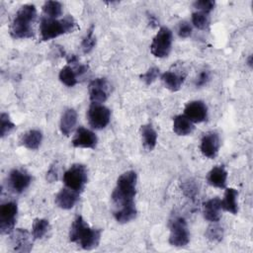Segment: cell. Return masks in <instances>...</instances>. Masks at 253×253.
<instances>
[{"label":"cell","mask_w":253,"mask_h":253,"mask_svg":"<svg viewBox=\"0 0 253 253\" xmlns=\"http://www.w3.org/2000/svg\"><path fill=\"white\" fill-rule=\"evenodd\" d=\"M136 181V173L132 170L123 173L117 180L111 198L114 206V217L120 223H126L136 216L134 205Z\"/></svg>","instance_id":"6da1fadb"},{"label":"cell","mask_w":253,"mask_h":253,"mask_svg":"<svg viewBox=\"0 0 253 253\" xmlns=\"http://www.w3.org/2000/svg\"><path fill=\"white\" fill-rule=\"evenodd\" d=\"M101 233V229L90 227L81 215H77L70 226L69 240L85 250H92L99 245Z\"/></svg>","instance_id":"7a4b0ae2"},{"label":"cell","mask_w":253,"mask_h":253,"mask_svg":"<svg viewBox=\"0 0 253 253\" xmlns=\"http://www.w3.org/2000/svg\"><path fill=\"white\" fill-rule=\"evenodd\" d=\"M37 18V9L33 4L20 7L10 26V35L14 39H30L34 37L33 23Z\"/></svg>","instance_id":"3957f363"},{"label":"cell","mask_w":253,"mask_h":253,"mask_svg":"<svg viewBox=\"0 0 253 253\" xmlns=\"http://www.w3.org/2000/svg\"><path fill=\"white\" fill-rule=\"evenodd\" d=\"M77 22L71 15H67L62 19H52L42 17L40 24V33L42 41H48L58 36L73 33L79 30Z\"/></svg>","instance_id":"277c9868"},{"label":"cell","mask_w":253,"mask_h":253,"mask_svg":"<svg viewBox=\"0 0 253 253\" xmlns=\"http://www.w3.org/2000/svg\"><path fill=\"white\" fill-rule=\"evenodd\" d=\"M62 180L66 188L81 193L88 181L87 168L83 164H73L64 172Z\"/></svg>","instance_id":"5b68a950"},{"label":"cell","mask_w":253,"mask_h":253,"mask_svg":"<svg viewBox=\"0 0 253 253\" xmlns=\"http://www.w3.org/2000/svg\"><path fill=\"white\" fill-rule=\"evenodd\" d=\"M173 42L172 32L167 27H161L150 44L151 53L158 58H163L168 56L171 50Z\"/></svg>","instance_id":"8992f818"},{"label":"cell","mask_w":253,"mask_h":253,"mask_svg":"<svg viewBox=\"0 0 253 253\" xmlns=\"http://www.w3.org/2000/svg\"><path fill=\"white\" fill-rule=\"evenodd\" d=\"M190 241V233L184 217L176 216L170 221L169 243L175 247H184Z\"/></svg>","instance_id":"52a82bcc"},{"label":"cell","mask_w":253,"mask_h":253,"mask_svg":"<svg viewBox=\"0 0 253 253\" xmlns=\"http://www.w3.org/2000/svg\"><path fill=\"white\" fill-rule=\"evenodd\" d=\"M87 119L93 128L102 129L110 123L111 111L102 104L91 103L87 112Z\"/></svg>","instance_id":"ba28073f"},{"label":"cell","mask_w":253,"mask_h":253,"mask_svg":"<svg viewBox=\"0 0 253 253\" xmlns=\"http://www.w3.org/2000/svg\"><path fill=\"white\" fill-rule=\"evenodd\" d=\"M18 206L15 202H6L0 207V231L3 234L11 233L17 219Z\"/></svg>","instance_id":"9c48e42d"},{"label":"cell","mask_w":253,"mask_h":253,"mask_svg":"<svg viewBox=\"0 0 253 253\" xmlns=\"http://www.w3.org/2000/svg\"><path fill=\"white\" fill-rule=\"evenodd\" d=\"M89 97L92 103L105 102L110 94V84L106 78H96L88 86Z\"/></svg>","instance_id":"30bf717a"},{"label":"cell","mask_w":253,"mask_h":253,"mask_svg":"<svg viewBox=\"0 0 253 253\" xmlns=\"http://www.w3.org/2000/svg\"><path fill=\"white\" fill-rule=\"evenodd\" d=\"M32 176L22 169H13L10 171L8 176V185L10 189L17 193L21 194L24 192L31 184Z\"/></svg>","instance_id":"8fae6325"},{"label":"cell","mask_w":253,"mask_h":253,"mask_svg":"<svg viewBox=\"0 0 253 253\" xmlns=\"http://www.w3.org/2000/svg\"><path fill=\"white\" fill-rule=\"evenodd\" d=\"M184 116L192 123H202L208 119V107L203 101H191L184 108Z\"/></svg>","instance_id":"7c38bea8"},{"label":"cell","mask_w":253,"mask_h":253,"mask_svg":"<svg viewBox=\"0 0 253 253\" xmlns=\"http://www.w3.org/2000/svg\"><path fill=\"white\" fill-rule=\"evenodd\" d=\"M98 143L97 135L90 129L79 126L76 129L75 135L72 139V145L80 148H92L94 149Z\"/></svg>","instance_id":"4fadbf2b"},{"label":"cell","mask_w":253,"mask_h":253,"mask_svg":"<svg viewBox=\"0 0 253 253\" xmlns=\"http://www.w3.org/2000/svg\"><path fill=\"white\" fill-rule=\"evenodd\" d=\"M219 136L215 131H209L205 133L201 139V151L204 156L208 158H214L219 149Z\"/></svg>","instance_id":"5bb4252c"},{"label":"cell","mask_w":253,"mask_h":253,"mask_svg":"<svg viewBox=\"0 0 253 253\" xmlns=\"http://www.w3.org/2000/svg\"><path fill=\"white\" fill-rule=\"evenodd\" d=\"M11 245L16 252H30L32 243L30 241V234L26 229L17 228L11 232Z\"/></svg>","instance_id":"9a60e30c"},{"label":"cell","mask_w":253,"mask_h":253,"mask_svg":"<svg viewBox=\"0 0 253 253\" xmlns=\"http://www.w3.org/2000/svg\"><path fill=\"white\" fill-rule=\"evenodd\" d=\"M79 196L80 193L65 187L56 194L54 202L58 208L63 210H70L79 200Z\"/></svg>","instance_id":"2e32d148"},{"label":"cell","mask_w":253,"mask_h":253,"mask_svg":"<svg viewBox=\"0 0 253 253\" xmlns=\"http://www.w3.org/2000/svg\"><path fill=\"white\" fill-rule=\"evenodd\" d=\"M185 77L186 74L181 71L168 70L162 74L161 80L167 89L172 92H176L182 87L185 81Z\"/></svg>","instance_id":"e0dca14e"},{"label":"cell","mask_w":253,"mask_h":253,"mask_svg":"<svg viewBox=\"0 0 253 253\" xmlns=\"http://www.w3.org/2000/svg\"><path fill=\"white\" fill-rule=\"evenodd\" d=\"M221 205L218 198H212L203 204V212L207 220L217 222L221 216Z\"/></svg>","instance_id":"ac0fdd59"},{"label":"cell","mask_w":253,"mask_h":253,"mask_svg":"<svg viewBox=\"0 0 253 253\" xmlns=\"http://www.w3.org/2000/svg\"><path fill=\"white\" fill-rule=\"evenodd\" d=\"M226 180H227V171L222 165L214 166L207 176L208 183L215 188L223 189L226 186Z\"/></svg>","instance_id":"d6986e66"},{"label":"cell","mask_w":253,"mask_h":253,"mask_svg":"<svg viewBox=\"0 0 253 253\" xmlns=\"http://www.w3.org/2000/svg\"><path fill=\"white\" fill-rule=\"evenodd\" d=\"M77 123V113L74 109H67L61 116L59 128L63 135L68 136Z\"/></svg>","instance_id":"ffe728a7"},{"label":"cell","mask_w":253,"mask_h":253,"mask_svg":"<svg viewBox=\"0 0 253 253\" xmlns=\"http://www.w3.org/2000/svg\"><path fill=\"white\" fill-rule=\"evenodd\" d=\"M195 129L194 124L184 115H178L173 119V131L178 135H189Z\"/></svg>","instance_id":"44dd1931"},{"label":"cell","mask_w":253,"mask_h":253,"mask_svg":"<svg viewBox=\"0 0 253 253\" xmlns=\"http://www.w3.org/2000/svg\"><path fill=\"white\" fill-rule=\"evenodd\" d=\"M140 134L142 139L143 147L147 151H151L154 149L157 142V133L153 126L150 124L143 125L140 127Z\"/></svg>","instance_id":"7402d4cb"},{"label":"cell","mask_w":253,"mask_h":253,"mask_svg":"<svg viewBox=\"0 0 253 253\" xmlns=\"http://www.w3.org/2000/svg\"><path fill=\"white\" fill-rule=\"evenodd\" d=\"M238 192L233 188H227L224 193V198L222 201L220 200L221 210H224L232 214H236L238 211V206H237V199Z\"/></svg>","instance_id":"603a6c76"},{"label":"cell","mask_w":253,"mask_h":253,"mask_svg":"<svg viewBox=\"0 0 253 253\" xmlns=\"http://www.w3.org/2000/svg\"><path fill=\"white\" fill-rule=\"evenodd\" d=\"M42 140V133L39 129H30L22 135L21 143L31 150H36L40 147Z\"/></svg>","instance_id":"cb8c5ba5"},{"label":"cell","mask_w":253,"mask_h":253,"mask_svg":"<svg viewBox=\"0 0 253 253\" xmlns=\"http://www.w3.org/2000/svg\"><path fill=\"white\" fill-rule=\"evenodd\" d=\"M59 80L67 87H73L78 82V76L75 69L69 64L63 66L59 71Z\"/></svg>","instance_id":"d4e9b609"},{"label":"cell","mask_w":253,"mask_h":253,"mask_svg":"<svg viewBox=\"0 0 253 253\" xmlns=\"http://www.w3.org/2000/svg\"><path fill=\"white\" fill-rule=\"evenodd\" d=\"M49 222L44 218H36L33 222L32 234L35 239H42L49 230Z\"/></svg>","instance_id":"484cf974"},{"label":"cell","mask_w":253,"mask_h":253,"mask_svg":"<svg viewBox=\"0 0 253 253\" xmlns=\"http://www.w3.org/2000/svg\"><path fill=\"white\" fill-rule=\"evenodd\" d=\"M42 11L46 17L57 19L62 14V4L58 1H46L42 5Z\"/></svg>","instance_id":"4316f807"},{"label":"cell","mask_w":253,"mask_h":253,"mask_svg":"<svg viewBox=\"0 0 253 253\" xmlns=\"http://www.w3.org/2000/svg\"><path fill=\"white\" fill-rule=\"evenodd\" d=\"M192 23L194 26L200 30H206L210 26L209 14L198 11L192 14Z\"/></svg>","instance_id":"83f0119b"},{"label":"cell","mask_w":253,"mask_h":253,"mask_svg":"<svg viewBox=\"0 0 253 253\" xmlns=\"http://www.w3.org/2000/svg\"><path fill=\"white\" fill-rule=\"evenodd\" d=\"M96 44V38L94 36V27L91 26L88 33L84 37L82 42H81V48L84 53H89Z\"/></svg>","instance_id":"f1b7e54d"},{"label":"cell","mask_w":253,"mask_h":253,"mask_svg":"<svg viewBox=\"0 0 253 253\" xmlns=\"http://www.w3.org/2000/svg\"><path fill=\"white\" fill-rule=\"evenodd\" d=\"M206 237L212 241V242H218L222 239V236H223V229L221 226H219L218 224H212V225H210L205 233Z\"/></svg>","instance_id":"f546056e"},{"label":"cell","mask_w":253,"mask_h":253,"mask_svg":"<svg viewBox=\"0 0 253 253\" xmlns=\"http://www.w3.org/2000/svg\"><path fill=\"white\" fill-rule=\"evenodd\" d=\"M0 122H1V131H0L1 137L6 136L15 128L14 123L11 122L9 115L6 113H2L0 115Z\"/></svg>","instance_id":"4dcf8cb0"},{"label":"cell","mask_w":253,"mask_h":253,"mask_svg":"<svg viewBox=\"0 0 253 253\" xmlns=\"http://www.w3.org/2000/svg\"><path fill=\"white\" fill-rule=\"evenodd\" d=\"M158 75H159V69L154 66V67H150L144 74H141L140 78L146 85H150L156 80Z\"/></svg>","instance_id":"1f68e13d"},{"label":"cell","mask_w":253,"mask_h":253,"mask_svg":"<svg viewBox=\"0 0 253 253\" xmlns=\"http://www.w3.org/2000/svg\"><path fill=\"white\" fill-rule=\"evenodd\" d=\"M214 5H215L214 1H211V0H200L194 3V7L196 9L207 14H209L214 8Z\"/></svg>","instance_id":"d6a6232c"},{"label":"cell","mask_w":253,"mask_h":253,"mask_svg":"<svg viewBox=\"0 0 253 253\" xmlns=\"http://www.w3.org/2000/svg\"><path fill=\"white\" fill-rule=\"evenodd\" d=\"M192 34V27L190 26L189 23L187 22H182L180 23L179 25V28H178V35L180 38H188L190 37Z\"/></svg>","instance_id":"836d02e7"},{"label":"cell","mask_w":253,"mask_h":253,"mask_svg":"<svg viewBox=\"0 0 253 253\" xmlns=\"http://www.w3.org/2000/svg\"><path fill=\"white\" fill-rule=\"evenodd\" d=\"M182 189L185 193V195H187L188 197H194L197 194V186L195 183L193 182H186L183 184Z\"/></svg>","instance_id":"e575fe53"},{"label":"cell","mask_w":253,"mask_h":253,"mask_svg":"<svg viewBox=\"0 0 253 253\" xmlns=\"http://www.w3.org/2000/svg\"><path fill=\"white\" fill-rule=\"evenodd\" d=\"M209 80H210V72L207 71V70H204V71H202V72L199 74V76H198V78H197L195 84H196L197 87H202V86L206 85Z\"/></svg>","instance_id":"d590c367"},{"label":"cell","mask_w":253,"mask_h":253,"mask_svg":"<svg viewBox=\"0 0 253 253\" xmlns=\"http://www.w3.org/2000/svg\"><path fill=\"white\" fill-rule=\"evenodd\" d=\"M46 180L49 183H52L57 180V167L56 165H51L48 171L46 172Z\"/></svg>","instance_id":"8d00e7d4"},{"label":"cell","mask_w":253,"mask_h":253,"mask_svg":"<svg viewBox=\"0 0 253 253\" xmlns=\"http://www.w3.org/2000/svg\"><path fill=\"white\" fill-rule=\"evenodd\" d=\"M248 65H249V66H252V56H251V55H250L249 58H248Z\"/></svg>","instance_id":"74e56055"}]
</instances>
